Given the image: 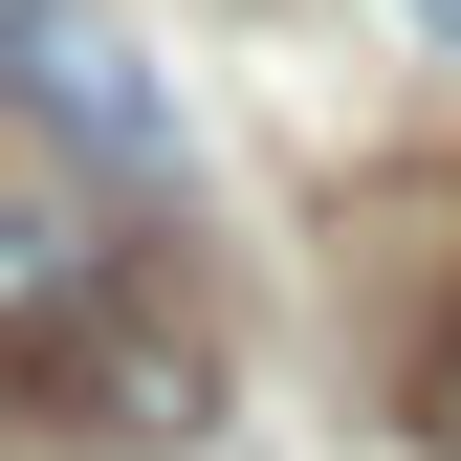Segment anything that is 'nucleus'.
<instances>
[{
  "label": "nucleus",
  "instance_id": "obj_1",
  "mask_svg": "<svg viewBox=\"0 0 461 461\" xmlns=\"http://www.w3.org/2000/svg\"><path fill=\"white\" fill-rule=\"evenodd\" d=\"M0 418L67 439V461H198L220 418H242V374H220V308L154 264H88L67 308L0 330Z\"/></svg>",
  "mask_w": 461,
  "mask_h": 461
},
{
  "label": "nucleus",
  "instance_id": "obj_2",
  "mask_svg": "<svg viewBox=\"0 0 461 461\" xmlns=\"http://www.w3.org/2000/svg\"><path fill=\"white\" fill-rule=\"evenodd\" d=\"M0 88H23L67 154H110V176H176V110H154V67H132L110 0H0Z\"/></svg>",
  "mask_w": 461,
  "mask_h": 461
},
{
  "label": "nucleus",
  "instance_id": "obj_3",
  "mask_svg": "<svg viewBox=\"0 0 461 461\" xmlns=\"http://www.w3.org/2000/svg\"><path fill=\"white\" fill-rule=\"evenodd\" d=\"M88 264H110V242H88L67 198H0V330H23V308H67Z\"/></svg>",
  "mask_w": 461,
  "mask_h": 461
},
{
  "label": "nucleus",
  "instance_id": "obj_4",
  "mask_svg": "<svg viewBox=\"0 0 461 461\" xmlns=\"http://www.w3.org/2000/svg\"><path fill=\"white\" fill-rule=\"evenodd\" d=\"M395 418H418V439H439V461H461V308H439V330H418V374H395Z\"/></svg>",
  "mask_w": 461,
  "mask_h": 461
},
{
  "label": "nucleus",
  "instance_id": "obj_5",
  "mask_svg": "<svg viewBox=\"0 0 461 461\" xmlns=\"http://www.w3.org/2000/svg\"><path fill=\"white\" fill-rule=\"evenodd\" d=\"M418 44H439V67H461V0H418Z\"/></svg>",
  "mask_w": 461,
  "mask_h": 461
}]
</instances>
